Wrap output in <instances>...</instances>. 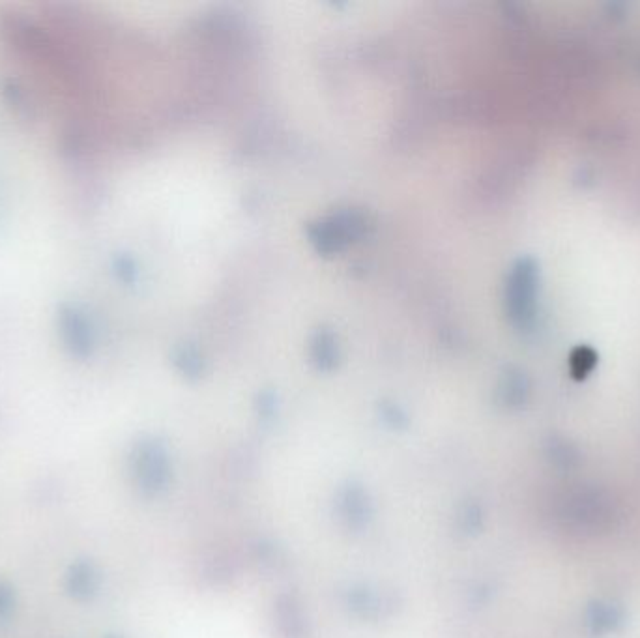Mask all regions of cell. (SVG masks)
<instances>
[{
	"label": "cell",
	"mask_w": 640,
	"mask_h": 638,
	"mask_svg": "<svg viewBox=\"0 0 640 638\" xmlns=\"http://www.w3.org/2000/svg\"><path fill=\"white\" fill-rule=\"evenodd\" d=\"M66 586H68V592L77 597V599H87L88 595L92 594L94 586H96V577H94V571L88 564H75L70 569V575L66 580Z\"/></svg>",
	"instance_id": "obj_1"
},
{
	"label": "cell",
	"mask_w": 640,
	"mask_h": 638,
	"mask_svg": "<svg viewBox=\"0 0 640 638\" xmlns=\"http://www.w3.org/2000/svg\"><path fill=\"white\" fill-rule=\"evenodd\" d=\"M12 609H14V594H12V588L0 582V618L10 616Z\"/></svg>",
	"instance_id": "obj_2"
}]
</instances>
